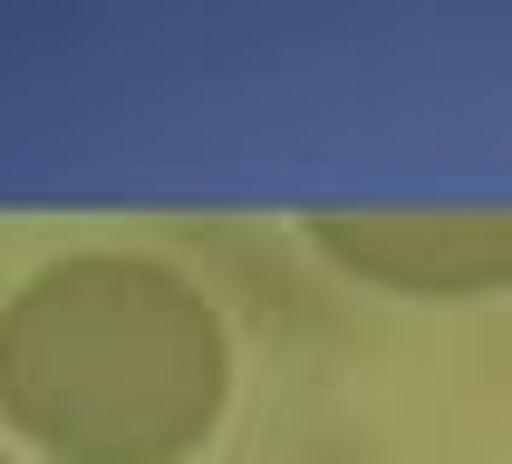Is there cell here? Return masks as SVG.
Here are the masks:
<instances>
[{"instance_id":"obj_1","label":"cell","mask_w":512,"mask_h":464,"mask_svg":"<svg viewBox=\"0 0 512 464\" xmlns=\"http://www.w3.org/2000/svg\"><path fill=\"white\" fill-rule=\"evenodd\" d=\"M232 406V329L194 271L126 242L49 252L0 300V426L49 464H184Z\"/></svg>"},{"instance_id":"obj_2","label":"cell","mask_w":512,"mask_h":464,"mask_svg":"<svg viewBox=\"0 0 512 464\" xmlns=\"http://www.w3.org/2000/svg\"><path fill=\"white\" fill-rule=\"evenodd\" d=\"M319 261L406 300L512 290V203H406V213H310Z\"/></svg>"},{"instance_id":"obj_3","label":"cell","mask_w":512,"mask_h":464,"mask_svg":"<svg viewBox=\"0 0 512 464\" xmlns=\"http://www.w3.org/2000/svg\"><path fill=\"white\" fill-rule=\"evenodd\" d=\"M0 464H10V455H0Z\"/></svg>"}]
</instances>
